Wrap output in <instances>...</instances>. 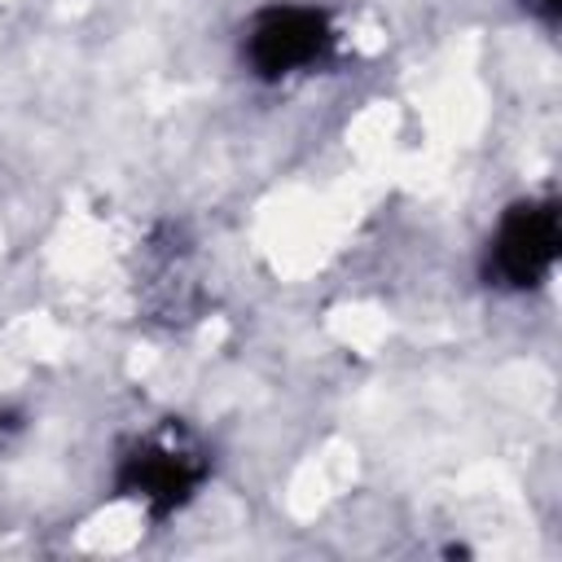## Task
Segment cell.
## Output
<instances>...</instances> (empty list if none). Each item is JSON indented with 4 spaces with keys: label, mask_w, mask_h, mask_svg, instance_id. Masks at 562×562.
Masks as SVG:
<instances>
[{
    "label": "cell",
    "mask_w": 562,
    "mask_h": 562,
    "mask_svg": "<svg viewBox=\"0 0 562 562\" xmlns=\"http://www.w3.org/2000/svg\"><path fill=\"white\" fill-rule=\"evenodd\" d=\"M334 48V26L321 9H307V4H272L263 9L250 31H246V66L277 83L285 75H299L307 66H321Z\"/></svg>",
    "instance_id": "1"
},
{
    "label": "cell",
    "mask_w": 562,
    "mask_h": 562,
    "mask_svg": "<svg viewBox=\"0 0 562 562\" xmlns=\"http://www.w3.org/2000/svg\"><path fill=\"white\" fill-rule=\"evenodd\" d=\"M562 246V224H558V202L536 198V202H514L492 237L487 250V277L505 290H531L549 277L553 259Z\"/></svg>",
    "instance_id": "2"
},
{
    "label": "cell",
    "mask_w": 562,
    "mask_h": 562,
    "mask_svg": "<svg viewBox=\"0 0 562 562\" xmlns=\"http://www.w3.org/2000/svg\"><path fill=\"white\" fill-rule=\"evenodd\" d=\"M202 479H206V457L171 435H149L132 443L119 461V492L145 501L154 518L176 514L198 492Z\"/></svg>",
    "instance_id": "3"
},
{
    "label": "cell",
    "mask_w": 562,
    "mask_h": 562,
    "mask_svg": "<svg viewBox=\"0 0 562 562\" xmlns=\"http://www.w3.org/2000/svg\"><path fill=\"white\" fill-rule=\"evenodd\" d=\"M522 9H527V13H536L544 26H553V22H558V9H562V0H522Z\"/></svg>",
    "instance_id": "4"
}]
</instances>
